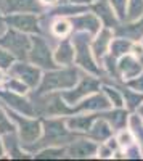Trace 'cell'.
Returning <instances> with one entry per match:
<instances>
[{"instance_id": "obj_1", "label": "cell", "mask_w": 143, "mask_h": 161, "mask_svg": "<svg viewBox=\"0 0 143 161\" xmlns=\"http://www.w3.org/2000/svg\"><path fill=\"white\" fill-rule=\"evenodd\" d=\"M79 73L77 69L66 68V69H50L42 76V80L39 84V93H48L55 90H66L72 89L77 84Z\"/></svg>"}, {"instance_id": "obj_2", "label": "cell", "mask_w": 143, "mask_h": 161, "mask_svg": "<svg viewBox=\"0 0 143 161\" xmlns=\"http://www.w3.org/2000/svg\"><path fill=\"white\" fill-rule=\"evenodd\" d=\"M32 45V39L26 36V32L10 28L0 37V47L8 50L15 58H28Z\"/></svg>"}, {"instance_id": "obj_3", "label": "cell", "mask_w": 143, "mask_h": 161, "mask_svg": "<svg viewBox=\"0 0 143 161\" xmlns=\"http://www.w3.org/2000/svg\"><path fill=\"white\" fill-rule=\"evenodd\" d=\"M42 139L40 143L42 147H55L63 142H69L71 140V132L66 126V121L63 119H47L44 121V127H42Z\"/></svg>"}, {"instance_id": "obj_4", "label": "cell", "mask_w": 143, "mask_h": 161, "mask_svg": "<svg viewBox=\"0 0 143 161\" xmlns=\"http://www.w3.org/2000/svg\"><path fill=\"white\" fill-rule=\"evenodd\" d=\"M74 48H76V61L77 64H81L84 69L93 74H100V68L97 66L95 55L88 47V37L87 32H79L74 39Z\"/></svg>"}, {"instance_id": "obj_5", "label": "cell", "mask_w": 143, "mask_h": 161, "mask_svg": "<svg viewBox=\"0 0 143 161\" xmlns=\"http://www.w3.org/2000/svg\"><path fill=\"white\" fill-rule=\"evenodd\" d=\"M28 58L31 60V63H34L35 66L44 68V69H55L58 66L48 44L39 36L32 37V45H31V52H29Z\"/></svg>"}, {"instance_id": "obj_6", "label": "cell", "mask_w": 143, "mask_h": 161, "mask_svg": "<svg viewBox=\"0 0 143 161\" xmlns=\"http://www.w3.org/2000/svg\"><path fill=\"white\" fill-rule=\"evenodd\" d=\"M13 119L18 124L21 143L31 145V143H35L42 137V124L37 119H32L31 116H26V114L19 116L18 113H13Z\"/></svg>"}, {"instance_id": "obj_7", "label": "cell", "mask_w": 143, "mask_h": 161, "mask_svg": "<svg viewBox=\"0 0 143 161\" xmlns=\"http://www.w3.org/2000/svg\"><path fill=\"white\" fill-rule=\"evenodd\" d=\"M100 87L98 79L95 77H82L81 84L77 86L74 90H63L61 92V97L64 98L68 105H74V103H79L81 100H84L87 95L97 92Z\"/></svg>"}, {"instance_id": "obj_8", "label": "cell", "mask_w": 143, "mask_h": 161, "mask_svg": "<svg viewBox=\"0 0 143 161\" xmlns=\"http://www.w3.org/2000/svg\"><path fill=\"white\" fill-rule=\"evenodd\" d=\"M11 73L13 76H16L19 80L28 86V87H37L42 80V74L39 66H35L34 63H24V61H18L11 66Z\"/></svg>"}, {"instance_id": "obj_9", "label": "cell", "mask_w": 143, "mask_h": 161, "mask_svg": "<svg viewBox=\"0 0 143 161\" xmlns=\"http://www.w3.org/2000/svg\"><path fill=\"white\" fill-rule=\"evenodd\" d=\"M7 24L23 32L37 34L39 32V19L32 13H10L5 18Z\"/></svg>"}, {"instance_id": "obj_10", "label": "cell", "mask_w": 143, "mask_h": 161, "mask_svg": "<svg viewBox=\"0 0 143 161\" xmlns=\"http://www.w3.org/2000/svg\"><path fill=\"white\" fill-rule=\"evenodd\" d=\"M0 98L5 100L13 110H16L18 113H23L26 116H34V108L31 102H28L26 98H23V93H16L11 90H0Z\"/></svg>"}, {"instance_id": "obj_11", "label": "cell", "mask_w": 143, "mask_h": 161, "mask_svg": "<svg viewBox=\"0 0 143 161\" xmlns=\"http://www.w3.org/2000/svg\"><path fill=\"white\" fill-rule=\"evenodd\" d=\"M97 152L98 145L92 140H76L66 148V155L69 158H77V159L92 158L93 155H97Z\"/></svg>"}, {"instance_id": "obj_12", "label": "cell", "mask_w": 143, "mask_h": 161, "mask_svg": "<svg viewBox=\"0 0 143 161\" xmlns=\"http://www.w3.org/2000/svg\"><path fill=\"white\" fill-rule=\"evenodd\" d=\"M111 102L106 95L101 93H90L84 100H81V103L77 105V110L81 111H105L111 108Z\"/></svg>"}, {"instance_id": "obj_13", "label": "cell", "mask_w": 143, "mask_h": 161, "mask_svg": "<svg viewBox=\"0 0 143 161\" xmlns=\"http://www.w3.org/2000/svg\"><path fill=\"white\" fill-rule=\"evenodd\" d=\"M72 26L76 29H79L81 32H87V34H98L101 29V21L98 16L85 13L77 18H72Z\"/></svg>"}, {"instance_id": "obj_14", "label": "cell", "mask_w": 143, "mask_h": 161, "mask_svg": "<svg viewBox=\"0 0 143 161\" xmlns=\"http://www.w3.org/2000/svg\"><path fill=\"white\" fill-rule=\"evenodd\" d=\"M7 13H35L40 11L39 0H3Z\"/></svg>"}, {"instance_id": "obj_15", "label": "cell", "mask_w": 143, "mask_h": 161, "mask_svg": "<svg viewBox=\"0 0 143 161\" xmlns=\"http://www.w3.org/2000/svg\"><path fill=\"white\" fill-rule=\"evenodd\" d=\"M118 68H119L122 77H124L125 80H129V79L137 77V76L141 73V63H140L135 57H132V55H129V53H125V55H122V57L119 58Z\"/></svg>"}, {"instance_id": "obj_16", "label": "cell", "mask_w": 143, "mask_h": 161, "mask_svg": "<svg viewBox=\"0 0 143 161\" xmlns=\"http://www.w3.org/2000/svg\"><path fill=\"white\" fill-rule=\"evenodd\" d=\"M93 11L97 13V16L100 18V21L105 26H116L118 23V16L111 7L109 2H105V0H98V2L93 5Z\"/></svg>"}, {"instance_id": "obj_17", "label": "cell", "mask_w": 143, "mask_h": 161, "mask_svg": "<svg viewBox=\"0 0 143 161\" xmlns=\"http://www.w3.org/2000/svg\"><path fill=\"white\" fill-rule=\"evenodd\" d=\"M97 119L95 114H81L66 119V126L71 132H88L93 121Z\"/></svg>"}, {"instance_id": "obj_18", "label": "cell", "mask_w": 143, "mask_h": 161, "mask_svg": "<svg viewBox=\"0 0 143 161\" xmlns=\"http://www.w3.org/2000/svg\"><path fill=\"white\" fill-rule=\"evenodd\" d=\"M88 134H90L92 139H95L98 142H103V140H106V139H109L113 136V126L108 123L105 118L95 119L92 127H90V130H88Z\"/></svg>"}, {"instance_id": "obj_19", "label": "cell", "mask_w": 143, "mask_h": 161, "mask_svg": "<svg viewBox=\"0 0 143 161\" xmlns=\"http://www.w3.org/2000/svg\"><path fill=\"white\" fill-rule=\"evenodd\" d=\"M56 64H71L76 58V48L71 42H61L53 53Z\"/></svg>"}, {"instance_id": "obj_20", "label": "cell", "mask_w": 143, "mask_h": 161, "mask_svg": "<svg viewBox=\"0 0 143 161\" xmlns=\"http://www.w3.org/2000/svg\"><path fill=\"white\" fill-rule=\"evenodd\" d=\"M111 32L108 31V29H100V32H98V37H97V40L93 42V45H92V52H93V55L97 57V58H103L105 57V53H106V50H108V47L111 45Z\"/></svg>"}, {"instance_id": "obj_21", "label": "cell", "mask_w": 143, "mask_h": 161, "mask_svg": "<svg viewBox=\"0 0 143 161\" xmlns=\"http://www.w3.org/2000/svg\"><path fill=\"white\" fill-rule=\"evenodd\" d=\"M109 50H111L109 55L113 58H121L122 55H125V53L132 50V44L127 39H116V40H111Z\"/></svg>"}, {"instance_id": "obj_22", "label": "cell", "mask_w": 143, "mask_h": 161, "mask_svg": "<svg viewBox=\"0 0 143 161\" xmlns=\"http://www.w3.org/2000/svg\"><path fill=\"white\" fill-rule=\"evenodd\" d=\"M127 13H125V19L127 21H138L143 16V0H129L127 2Z\"/></svg>"}, {"instance_id": "obj_23", "label": "cell", "mask_w": 143, "mask_h": 161, "mask_svg": "<svg viewBox=\"0 0 143 161\" xmlns=\"http://www.w3.org/2000/svg\"><path fill=\"white\" fill-rule=\"evenodd\" d=\"M3 147L5 150L10 153V156H15V158H23L24 153L18 148V142L15 140V137L11 136V132H5V137H3Z\"/></svg>"}, {"instance_id": "obj_24", "label": "cell", "mask_w": 143, "mask_h": 161, "mask_svg": "<svg viewBox=\"0 0 143 161\" xmlns=\"http://www.w3.org/2000/svg\"><path fill=\"white\" fill-rule=\"evenodd\" d=\"M129 126H130V132L134 134V137L138 139V142L143 145V121L138 114H132L129 119Z\"/></svg>"}, {"instance_id": "obj_25", "label": "cell", "mask_w": 143, "mask_h": 161, "mask_svg": "<svg viewBox=\"0 0 143 161\" xmlns=\"http://www.w3.org/2000/svg\"><path fill=\"white\" fill-rule=\"evenodd\" d=\"M66 155V148H58V147H45L42 152H39L35 158L39 159H47V158H63Z\"/></svg>"}, {"instance_id": "obj_26", "label": "cell", "mask_w": 143, "mask_h": 161, "mask_svg": "<svg viewBox=\"0 0 143 161\" xmlns=\"http://www.w3.org/2000/svg\"><path fill=\"white\" fill-rule=\"evenodd\" d=\"M124 92V95H125V103H127V106L130 110H134V108H137V106L140 105V102L143 100V93L141 92H134V90H129V89H125V90H122Z\"/></svg>"}, {"instance_id": "obj_27", "label": "cell", "mask_w": 143, "mask_h": 161, "mask_svg": "<svg viewBox=\"0 0 143 161\" xmlns=\"http://www.w3.org/2000/svg\"><path fill=\"white\" fill-rule=\"evenodd\" d=\"M103 118H105L108 123L111 124V126H114V127H119V126H122L125 121H127V118H125V113L124 111H121V110H118V111H113V113H109V114H103Z\"/></svg>"}, {"instance_id": "obj_28", "label": "cell", "mask_w": 143, "mask_h": 161, "mask_svg": "<svg viewBox=\"0 0 143 161\" xmlns=\"http://www.w3.org/2000/svg\"><path fill=\"white\" fill-rule=\"evenodd\" d=\"M105 89V93H106V97L109 98V102H113L114 106H118V108H121V106L124 105V100H122V95H121V92L118 89H111L109 86H105L103 87Z\"/></svg>"}, {"instance_id": "obj_29", "label": "cell", "mask_w": 143, "mask_h": 161, "mask_svg": "<svg viewBox=\"0 0 143 161\" xmlns=\"http://www.w3.org/2000/svg\"><path fill=\"white\" fill-rule=\"evenodd\" d=\"M51 28H53V32H55L56 36L63 37V36H66V34L71 31V23H68L66 19H56Z\"/></svg>"}, {"instance_id": "obj_30", "label": "cell", "mask_w": 143, "mask_h": 161, "mask_svg": "<svg viewBox=\"0 0 143 161\" xmlns=\"http://www.w3.org/2000/svg\"><path fill=\"white\" fill-rule=\"evenodd\" d=\"M127 2L129 0H109V3H111V7H113V10H114V13H116V16H118L121 21L122 19H125V5H127Z\"/></svg>"}, {"instance_id": "obj_31", "label": "cell", "mask_w": 143, "mask_h": 161, "mask_svg": "<svg viewBox=\"0 0 143 161\" xmlns=\"http://www.w3.org/2000/svg\"><path fill=\"white\" fill-rule=\"evenodd\" d=\"M7 89L11 90V92H16V93H24L26 89H28V86H26L23 80H19V79L16 77V79H11L10 82L7 84Z\"/></svg>"}, {"instance_id": "obj_32", "label": "cell", "mask_w": 143, "mask_h": 161, "mask_svg": "<svg viewBox=\"0 0 143 161\" xmlns=\"http://www.w3.org/2000/svg\"><path fill=\"white\" fill-rule=\"evenodd\" d=\"M11 63H13V55L3 47H0V68H10Z\"/></svg>"}, {"instance_id": "obj_33", "label": "cell", "mask_w": 143, "mask_h": 161, "mask_svg": "<svg viewBox=\"0 0 143 161\" xmlns=\"http://www.w3.org/2000/svg\"><path fill=\"white\" fill-rule=\"evenodd\" d=\"M127 86L130 87V89H134V90H137V92H141L143 93V73H140L134 79H129L127 80Z\"/></svg>"}, {"instance_id": "obj_34", "label": "cell", "mask_w": 143, "mask_h": 161, "mask_svg": "<svg viewBox=\"0 0 143 161\" xmlns=\"http://www.w3.org/2000/svg\"><path fill=\"white\" fill-rule=\"evenodd\" d=\"M13 130V126H11V123H10V119L5 116V113H3V110L0 108V132H11Z\"/></svg>"}, {"instance_id": "obj_35", "label": "cell", "mask_w": 143, "mask_h": 161, "mask_svg": "<svg viewBox=\"0 0 143 161\" xmlns=\"http://www.w3.org/2000/svg\"><path fill=\"white\" fill-rule=\"evenodd\" d=\"M118 142H119L122 147H130L132 142H134V134H132L130 130H122Z\"/></svg>"}, {"instance_id": "obj_36", "label": "cell", "mask_w": 143, "mask_h": 161, "mask_svg": "<svg viewBox=\"0 0 143 161\" xmlns=\"http://www.w3.org/2000/svg\"><path fill=\"white\" fill-rule=\"evenodd\" d=\"M98 156H101V158H109V156H113V150L109 148V147H98Z\"/></svg>"}, {"instance_id": "obj_37", "label": "cell", "mask_w": 143, "mask_h": 161, "mask_svg": "<svg viewBox=\"0 0 143 161\" xmlns=\"http://www.w3.org/2000/svg\"><path fill=\"white\" fill-rule=\"evenodd\" d=\"M5 23H7V21L3 19L2 15H0V34H3V32H5Z\"/></svg>"}, {"instance_id": "obj_38", "label": "cell", "mask_w": 143, "mask_h": 161, "mask_svg": "<svg viewBox=\"0 0 143 161\" xmlns=\"http://www.w3.org/2000/svg\"><path fill=\"white\" fill-rule=\"evenodd\" d=\"M5 155V147H3V142L0 140V158H2Z\"/></svg>"}, {"instance_id": "obj_39", "label": "cell", "mask_w": 143, "mask_h": 161, "mask_svg": "<svg viewBox=\"0 0 143 161\" xmlns=\"http://www.w3.org/2000/svg\"><path fill=\"white\" fill-rule=\"evenodd\" d=\"M44 3H48V5H55V3H58L60 0H42Z\"/></svg>"}, {"instance_id": "obj_40", "label": "cell", "mask_w": 143, "mask_h": 161, "mask_svg": "<svg viewBox=\"0 0 143 161\" xmlns=\"http://www.w3.org/2000/svg\"><path fill=\"white\" fill-rule=\"evenodd\" d=\"M71 2H72V3H85V2L88 3L90 0H71Z\"/></svg>"}, {"instance_id": "obj_41", "label": "cell", "mask_w": 143, "mask_h": 161, "mask_svg": "<svg viewBox=\"0 0 143 161\" xmlns=\"http://www.w3.org/2000/svg\"><path fill=\"white\" fill-rule=\"evenodd\" d=\"M140 116H141V118H143V105H141V106H140Z\"/></svg>"}, {"instance_id": "obj_42", "label": "cell", "mask_w": 143, "mask_h": 161, "mask_svg": "<svg viewBox=\"0 0 143 161\" xmlns=\"http://www.w3.org/2000/svg\"><path fill=\"white\" fill-rule=\"evenodd\" d=\"M2 77H3V74H2V71H0V80H2Z\"/></svg>"}, {"instance_id": "obj_43", "label": "cell", "mask_w": 143, "mask_h": 161, "mask_svg": "<svg viewBox=\"0 0 143 161\" xmlns=\"http://www.w3.org/2000/svg\"><path fill=\"white\" fill-rule=\"evenodd\" d=\"M2 3H3V0H0V5H2Z\"/></svg>"}]
</instances>
